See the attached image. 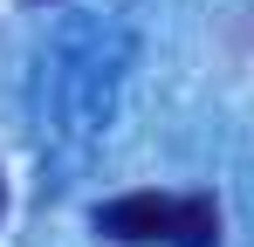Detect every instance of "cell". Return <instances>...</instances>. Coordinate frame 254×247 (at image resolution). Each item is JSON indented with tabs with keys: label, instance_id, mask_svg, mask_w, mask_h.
Returning <instances> with one entry per match:
<instances>
[{
	"label": "cell",
	"instance_id": "cell-1",
	"mask_svg": "<svg viewBox=\"0 0 254 247\" xmlns=\"http://www.w3.org/2000/svg\"><path fill=\"white\" fill-rule=\"evenodd\" d=\"M179 227V199H158V192H124V199L96 206V234L124 247H151V241H172Z\"/></svg>",
	"mask_w": 254,
	"mask_h": 247
},
{
	"label": "cell",
	"instance_id": "cell-2",
	"mask_svg": "<svg viewBox=\"0 0 254 247\" xmlns=\"http://www.w3.org/2000/svg\"><path fill=\"white\" fill-rule=\"evenodd\" d=\"M172 247H220V206L206 192L179 199V227H172Z\"/></svg>",
	"mask_w": 254,
	"mask_h": 247
},
{
	"label": "cell",
	"instance_id": "cell-3",
	"mask_svg": "<svg viewBox=\"0 0 254 247\" xmlns=\"http://www.w3.org/2000/svg\"><path fill=\"white\" fill-rule=\"evenodd\" d=\"M0 213H7V179H0Z\"/></svg>",
	"mask_w": 254,
	"mask_h": 247
}]
</instances>
